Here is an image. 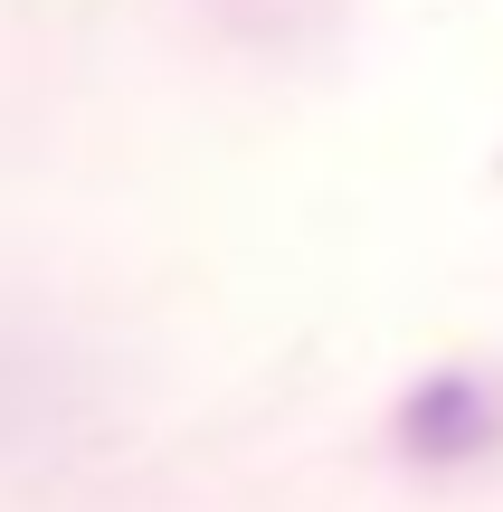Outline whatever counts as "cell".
Here are the masks:
<instances>
[{
  "label": "cell",
  "mask_w": 503,
  "mask_h": 512,
  "mask_svg": "<svg viewBox=\"0 0 503 512\" xmlns=\"http://www.w3.org/2000/svg\"><path fill=\"white\" fill-rule=\"evenodd\" d=\"M399 437H409V456H428V465H466V456H485V446L503 437V389L475 380V370H437V380L409 389Z\"/></svg>",
  "instance_id": "cell-1"
}]
</instances>
